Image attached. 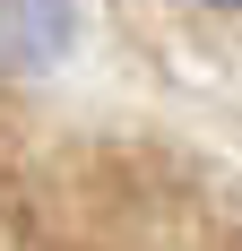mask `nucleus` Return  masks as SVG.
Here are the masks:
<instances>
[{
    "instance_id": "f257e3e1",
    "label": "nucleus",
    "mask_w": 242,
    "mask_h": 251,
    "mask_svg": "<svg viewBox=\"0 0 242 251\" xmlns=\"http://www.w3.org/2000/svg\"><path fill=\"white\" fill-rule=\"evenodd\" d=\"M78 35L70 0H0V52L9 61H26V70H44V61H61Z\"/></svg>"
},
{
    "instance_id": "f03ea898",
    "label": "nucleus",
    "mask_w": 242,
    "mask_h": 251,
    "mask_svg": "<svg viewBox=\"0 0 242 251\" xmlns=\"http://www.w3.org/2000/svg\"><path fill=\"white\" fill-rule=\"evenodd\" d=\"M208 9H242V0H208Z\"/></svg>"
}]
</instances>
